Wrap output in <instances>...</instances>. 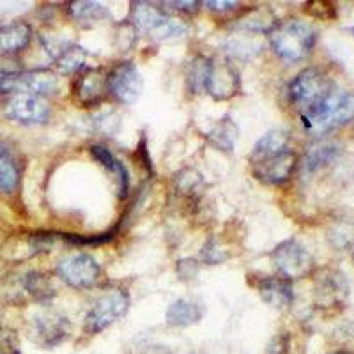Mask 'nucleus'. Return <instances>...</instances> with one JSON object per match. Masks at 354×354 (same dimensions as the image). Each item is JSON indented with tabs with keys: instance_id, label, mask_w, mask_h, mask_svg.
I'll use <instances>...</instances> for the list:
<instances>
[{
	"instance_id": "f257e3e1",
	"label": "nucleus",
	"mask_w": 354,
	"mask_h": 354,
	"mask_svg": "<svg viewBox=\"0 0 354 354\" xmlns=\"http://www.w3.org/2000/svg\"><path fill=\"white\" fill-rule=\"evenodd\" d=\"M353 119L354 94L338 87H335L315 109L301 115L303 128L312 135H324L331 129L349 124Z\"/></svg>"
},
{
	"instance_id": "f03ea898",
	"label": "nucleus",
	"mask_w": 354,
	"mask_h": 354,
	"mask_svg": "<svg viewBox=\"0 0 354 354\" xmlns=\"http://www.w3.org/2000/svg\"><path fill=\"white\" fill-rule=\"evenodd\" d=\"M273 52L287 62H298L305 59L315 44V30L312 25L301 20H287L277 24L270 32Z\"/></svg>"
},
{
	"instance_id": "7ed1b4c3",
	"label": "nucleus",
	"mask_w": 354,
	"mask_h": 354,
	"mask_svg": "<svg viewBox=\"0 0 354 354\" xmlns=\"http://www.w3.org/2000/svg\"><path fill=\"white\" fill-rule=\"evenodd\" d=\"M131 25L137 32L145 34L156 41L185 36L188 27L177 18L169 17L149 2H135L131 8Z\"/></svg>"
},
{
	"instance_id": "20e7f679",
	"label": "nucleus",
	"mask_w": 354,
	"mask_h": 354,
	"mask_svg": "<svg viewBox=\"0 0 354 354\" xmlns=\"http://www.w3.org/2000/svg\"><path fill=\"white\" fill-rule=\"evenodd\" d=\"M335 87L337 85L326 73L317 68H306L289 84V100L299 110V115H303L315 109Z\"/></svg>"
},
{
	"instance_id": "39448f33",
	"label": "nucleus",
	"mask_w": 354,
	"mask_h": 354,
	"mask_svg": "<svg viewBox=\"0 0 354 354\" xmlns=\"http://www.w3.org/2000/svg\"><path fill=\"white\" fill-rule=\"evenodd\" d=\"M129 308L128 292L121 289L109 290L94 301L93 308L88 310L85 317V331L91 335L101 333L113 322L119 321Z\"/></svg>"
},
{
	"instance_id": "423d86ee",
	"label": "nucleus",
	"mask_w": 354,
	"mask_h": 354,
	"mask_svg": "<svg viewBox=\"0 0 354 354\" xmlns=\"http://www.w3.org/2000/svg\"><path fill=\"white\" fill-rule=\"evenodd\" d=\"M271 262L280 273V277L287 278V280L306 277L314 268V257L296 239H287V241L280 243L271 252Z\"/></svg>"
},
{
	"instance_id": "0eeeda50",
	"label": "nucleus",
	"mask_w": 354,
	"mask_h": 354,
	"mask_svg": "<svg viewBox=\"0 0 354 354\" xmlns=\"http://www.w3.org/2000/svg\"><path fill=\"white\" fill-rule=\"evenodd\" d=\"M28 335L37 346L50 349L71 337V322L59 312H43L32 317Z\"/></svg>"
},
{
	"instance_id": "6e6552de",
	"label": "nucleus",
	"mask_w": 354,
	"mask_h": 354,
	"mask_svg": "<svg viewBox=\"0 0 354 354\" xmlns=\"http://www.w3.org/2000/svg\"><path fill=\"white\" fill-rule=\"evenodd\" d=\"M101 268L94 257L87 254H75L64 257L57 266V274L73 289H88L97 282Z\"/></svg>"
},
{
	"instance_id": "1a4fd4ad",
	"label": "nucleus",
	"mask_w": 354,
	"mask_h": 354,
	"mask_svg": "<svg viewBox=\"0 0 354 354\" xmlns=\"http://www.w3.org/2000/svg\"><path fill=\"white\" fill-rule=\"evenodd\" d=\"M4 113L9 121H15L18 124H44L50 119V105L41 96L21 93L15 94L6 103Z\"/></svg>"
},
{
	"instance_id": "9d476101",
	"label": "nucleus",
	"mask_w": 354,
	"mask_h": 354,
	"mask_svg": "<svg viewBox=\"0 0 354 354\" xmlns=\"http://www.w3.org/2000/svg\"><path fill=\"white\" fill-rule=\"evenodd\" d=\"M73 96L84 109L97 106L109 96V73L101 68H85L75 80Z\"/></svg>"
},
{
	"instance_id": "9b49d317",
	"label": "nucleus",
	"mask_w": 354,
	"mask_h": 354,
	"mask_svg": "<svg viewBox=\"0 0 354 354\" xmlns=\"http://www.w3.org/2000/svg\"><path fill=\"white\" fill-rule=\"evenodd\" d=\"M142 88H144V80L133 62H119L109 73V93L119 103L124 105L135 103L142 94Z\"/></svg>"
},
{
	"instance_id": "f8f14e48",
	"label": "nucleus",
	"mask_w": 354,
	"mask_h": 354,
	"mask_svg": "<svg viewBox=\"0 0 354 354\" xmlns=\"http://www.w3.org/2000/svg\"><path fill=\"white\" fill-rule=\"evenodd\" d=\"M296 165H298V156L292 149L287 147L273 156L252 163V169L259 181L266 183V185H283L290 179Z\"/></svg>"
},
{
	"instance_id": "ddd939ff",
	"label": "nucleus",
	"mask_w": 354,
	"mask_h": 354,
	"mask_svg": "<svg viewBox=\"0 0 354 354\" xmlns=\"http://www.w3.org/2000/svg\"><path fill=\"white\" fill-rule=\"evenodd\" d=\"M204 91L216 101L230 100L239 93V73L229 62L211 61Z\"/></svg>"
},
{
	"instance_id": "4468645a",
	"label": "nucleus",
	"mask_w": 354,
	"mask_h": 354,
	"mask_svg": "<svg viewBox=\"0 0 354 354\" xmlns=\"http://www.w3.org/2000/svg\"><path fill=\"white\" fill-rule=\"evenodd\" d=\"M59 91V78L50 69H32L17 73V94L27 93L36 96H50Z\"/></svg>"
},
{
	"instance_id": "2eb2a0df",
	"label": "nucleus",
	"mask_w": 354,
	"mask_h": 354,
	"mask_svg": "<svg viewBox=\"0 0 354 354\" xmlns=\"http://www.w3.org/2000/svg\"><path fill=\"white\" fill-rule=\"evenodd\" d=\"M346 278L338 271H324L315 282V301L319 306H337L347 298Z\"/></svg>"
},
{
	"instance_id": "dca6fc26",
	"label": "nucleus",
	"mask_w": 354,
	"mask_h": 354,
	"mask_svg": "<svg viewBox=\"0 0 354 354\" xmlns=\"http://www.w3.org/2000/svg\"><path fill=\"white\" fill-rule=\"evenodd\" d=\"M21 167L17 153L6 138L0 137V194L12 195L20 186Z\"/></svg>"
},
{
	"instance_id": "f3484780",
	"label": "nucleus",
	"mask_w": 354,
	"mask_h": 354,
	"mask_svg": "<svg viewBox=\"0 0 354 354\" xmlns=\"http://www.w3.org/2000/svg\"><path fill=\"white\" fill-rule=\"evenodd\" d=\"M259 294L273 308H287L294 301L290 280L283 277H266L259 283Z\"/></svg>"
},
{
	"instance_id": "a211bd4d",
	"label": "nucleus",
	"mask_w": 354,
	"mask_h": 354,
	"mask_svg": "<svg viewBox=\"0 0 354 354\" xmlns=\"http://www.w3.org/2000/svg\"><path fill=\"white\" fill-rule=\"evenodd\" d=\"M30 39H32V27L25 21H15L0 27V57L21 52L27 48Z\"/></svg>"
},
{
	"instance_id": "6ab92c4d",
	"label": "nucleus",
	"mask_w": 354,
	"mask_h": 354,
	"mask_svg": "<svg viewBox=\"0 0 354 354\" xmlns=\"http://www.w3.org/2000/svg\"><path fill=\"white\" fill-rule=\"evenodd\" d=\"M91 154H93L94 160L100 161L101 165L105 167V169L115 177L117 185H119V195H121V197H126L129 188V176L126 167L122 165L121 161L117 160L112 153H110V149H106L105 145H101V144L91 145Z\"/></svg>"
},
{
	"instance_id": "aec40b11",
	"label": "nucleus",
	"mask_w": 354,
	"mask_h": 354,
	"mask_svg": "<svg viewBox=\"0 0 354 354\" xmlns=\"http://www.w3.org/2000/svg\"><path fill=\"white\" fill-rule=\"evenodd\" d=\"M204 315V308L198 303L189 301V299H176L172 305L167 308V322L170 326H192L198 322Z\"/></svg>"
},
{
	"instance_id": "412c9836",
	"label": "nucleus",
	"mask_w": 354,
	"mask_h": 354,
	"mask_svg": "<svg viewBox=\"0 0 354 354\" xmlns=\"http://www.w3.org/2000/svg\"><path fill=\"white\" fill-rule=\"evenodd\" d=\"M21 287H24V292L37 303H50L55 296V287H53L52 280L48 274L41 273V271H28L21 278Z\"/></svg>"
},
{
	"instance_id": "4be33fe9",
	"label": "nucleus",
	"mask_w": 354,
	"mask_h": 354,
	"mask_svg": "<svg viewBox=\"0 0 354 354\" xmlns=\"http://www.w3.org/2000/svg\"><path fill=\"white\" fill-rule=\"evenodd\" d=\"M289 147V137L283 131H270L255 144L254 151L250 154V163H255L259 160H264L268 156L280 153V151Z\"/></svg>"
},
{
	"instance_id": "5701e85b",
	"label": "nucleus",
	"mask_w": 354,
	"mask_h": 354,
	"mask_svg": "<svg viewBox=\"0 0 354 354\" xmlns=\"http://www.w3.org/2000/svg\"><path fill=\"white\" fill-rule=\"evenodd\" d=\"M85 57H87V53L78 44H66V46L59 48V52L53 53L55 66L62 73L80 71L84 68Z\"/></svg>"
},
{
	"instance_id": "b1692460",
	"label": "nucleus",
	"mask_w": 354,
	"mask_h": 354,
	"mask_svg": "<svg viewBox=\"0 0 354 354\" xmlns=\"http://www.w3.org/2000/svg\"><path fill=\"white\" fill-rule=\"evenodd\" d=\"M207 137H209L211 144H213L214 147L230 153V151L234 149L236 140H238V126L234 124L230 117H223V119H220V122L211 129Z\"/></svg>"
},
{
	"instance_id": "393cba45",
	"label": "nucleus",
	"mask_w": 354,
	"mask_h": 354,
	"mask_svg": "<svg viewBox=\"0 0 354 354\" xmlns=\"http://www.w3.org/2000/svg\"><path fill=\"white\" fill-rule=\"evenodd\" d=\"M69 15L80 24V21H100L103 18H109V11L96 2H71L68 8Z\"/></svg>"
},
{
	"instance_id": "a878e982",
	"label": "nucleus",
	"mask_w": 354,
	"mask_h": 354,
	"mask_svg": "<svg viewBox=\"0 0 354 354\" xmlns=\"http://www.w3.org/2000/svg\"><path fill=\"white\" fill-rule=\"evenodd\" d=\"M209 68L211 59H205V57L202 55L195 57L194 61L189 62L186 80H188L192 93H201V91H204L205 80H207V75H209Z\"/></svg>"
},
{
	"instance_id": "bb28decb",
	"label": "nucleus",
	"mask_w": 354,
	"mask_h": 354,
	"mask_svg": "<svg viewBox=\"0 0 354 354\" xmlns=\"http://www.w3.org/2000/svg\"><path fill=\"white\" fill-rule=\"evenodd\" d=\"M335 153H337V147H335V145H331V144L317 145V147L310 149V153L306 154L305 169H308V170L319 169L321 165L328 163V161L335 156Z\"/></svg>"
},
{
	"instance_id": "cd10ccee",
	"label": "nucleus",
	"mask_w": 354,
	"mask_h": 354,
	"mask_svg": "<svg viewBox=\"0 0 354 354\" xmlns=\"http://www.w3.org/2000/svg\"><path fill=\"white\" fill-rule=\"evenodd\" d=\"M0 354H21L20 342L15 331L0 326Z\"/></svg>"
},
{
	"instance_id": "c85d7f7f",
	"label": "nucleus",
	"mask_w": 354,
	"mask_h": 354,
	"mask_svg": "<svg viewBox=\"0 0 354 354\" xmlns=\"http://www.w3.org/2000/svg\"><path fill=\"white\" fill-rule=\"evenodd\" d=\"M227 257H229V255L223 252V248H220V246L216 245L214 239L205 243L204 250H202V259H204L205 262H209V264H220V262L225 261Z\"/></svg>"
},
{
	"instance_id": "c756f323",
	"label": "nucleus",
	"mask_w": 354,
	"mask_h": 354,
	"mask_svg": "<svg viewBox=\"0 0 354 354\" xmlns=\"http://www.w3.org/2000/svg\"><path fill=\"white\" fill-rule=\"evenodd\" d=\"M306 11H308L312 17L324 18V20L335 17V9L330 2H314V6L306 4Z\"/></svg>"
},
{
	"instance_id": "7c9ffc66",
	"label": "nucleus",
	"mask_w": 354,
	"mask_h": 354,
	"mask_svg": "<svg viewBox=\"0 0 354 354\" xmlns=\"http://www.w3.org/2000/svg\"><path fill=\"white\" fill-rule=\"evenodd\" d=\"M289 349V337L287 335H277L273 338V342L270 344L268 354H286Z\"/></svg>"
},
{
	"instance_id": "2f4dec72",
	"label": "nucleus",
	"mask_w": 354,
	"mask_h": 354,
	"mask_svg": "<svg viewBox=\"0 0 354 354\" xmlns=\"http://www.w3.org/2000/svg\"><path fill=\"white\" fill-rule=\"evenodd\" d=\"M205 6L214 12H227L238 8V2H207Z\"/></svg>"
},
{
	"instance_id": "473e14b6",
	"label": "nucleus",
	"mask_w": 354,
	"mask_h": 354,
	"mask_svg": "<svg viewBox=\"0 0 354 354\" xmlns=\"http://www.w3.org/2000/svg\"><path fill=\"white\" fill-rule=\"evenodd\" d=\"M167 6H174V9L177 11H186V12H194L198 9V2H169Z\"/></svg>"
},
{
	"instance_id": "72a5a7b5",
	"label": "nucleus",
	"mask_w": 354,
	"mask_h": 354,
	"mask_svg": "<svg viewBox=\"0 0 354 354\" xmlns=\"http://www.w3.org/2000/svg\"><path fill=\"white\" fill-rule=\"evenodd\" d=\"M333 354H351V353H346V351H338V353H333Z\"/></svg>"
},
{
	"instance_id": "f704fd0d",
	"label": "nucleus",
	"mask_w": 354,
	"mask_h": 354,
	"mask_svg": "<svg viewBox=\"0 0 354 354\" xmlns=\"http://www.w3.org/2000/svg\"><path fill=\"white\" fill-rule=\"evenodd\" d=\"M353 32H354V30H353Z\"/></svg>"
}]
</instances>
